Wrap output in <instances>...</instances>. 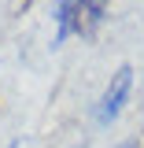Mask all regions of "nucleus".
I'll return each mask as SVG.
<instances>
[{
    "label": "nucleus",
    "instance_id": "1",
    "mask_svg": "<svg viewBox=\"0 0 144 148\" xmlns=\"http://www.w3.org/2000/svg\"><path fill=\"white\" fill-rule=\"evenodd\" d=\"M129 92H133V67L129 63H122L118 71L111 74L107 89H104V96H100V108H96V119L107 126V122H115L118 115H122V108H126Z\"/></svg>",
    "mask_w": 144,
    "mask_h": 148
},
{
    "label": "nucleus",
    "instance_id": "3",
    "mask_svg": "<svg viewBox=\"0 0 144 148\" xmlns=\"http://www.w3.org/2000/svg\"><path fill=\"white\" fill-rule=\"evenodd\" d=\"M107 15V0H85L81 8V18H78V34H92Z\"/></svg>",
    "mask_w": 144,
    "mask_h": 148
},
{
    "label": "nucleus",
    "instance_id": "2",
    "mask_svg": "<svg viewBox=\"0 0 144 148\" xmlns=\"http://www.w3.org/2000/svg\"><path fill=\"white\" fill-rule=\"evenodd\" d=\"M81 8H85V0H55V22H59V34H55V41H63L67 34H74V30H78Z\"/></svg>",
    "mask_w": 144,
    "mask_h": 148
},
{
    "label": "nucleus",
    "instance_id": "4",
    "mask_svg": "<svg viewBox=\"0 0 144 148\" xmlns=\"http://www.w3.org/2000/svg\"><path fill=\"white\" fill-rule=\"evenodd\" d=\"M122 148H137V141H126V145H122Z\"/></svg>",
    "mask_w": 144,
    "mask_h": 148
}]
</instances>
